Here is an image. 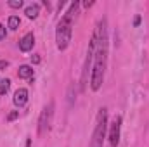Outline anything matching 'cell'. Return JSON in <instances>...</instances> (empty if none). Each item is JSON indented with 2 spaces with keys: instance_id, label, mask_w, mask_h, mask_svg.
Wrapping results in <instances>:
<instances>
[{
  "instance_id": "1",
  "label": "cell",
  "mask_w": 149,
  "mask_h": 147,
  "mask_svg": "<svg viewBox=\"0 0 149 147\" xmlns=\"http://www.w3.org/2000/svg\"><path fill=\"white\" fill-rule=\"evenodd\" d=\"M94 42V57H92V69H90V88L94 92H99L108 68V57H109V35H108V19L102 17L97 23V28L92 35Z\"/></svg>"
},
{
  "instance_id": "2",
  "label": "cell",
  "mask_w": 149,
  "mask_h": 147,
  "mask_svg": "<svg viewBox=\"0 0 149 147\" xmlns=\"http://www.w3.org/2000/svg\"><path fill=\"white\" fill-rule=\"evenodd\" d=\"M78 7H80V2H71L70 7H68V10L63 14V17L57 23V28H56V47L61 52L70 47L71 35H73L74 14L78 12Z\"/></svg>"
},
{
  "instance_id": "3",
  "label": "cell",
  "mask_w": 149,
  "mask_h": 147,
  "mask_svg": "<svg viewBox=\"0 0 149 147\" xmlns=\"http://www.w3.org/2000/svg\"><path fill=\"white\" fill-rule=\"evenodd\" d=\"M108 109L101 107L97 116H95V125H94V132H92V139L88 147H104V139L108 133Z\"/></svg>"
},
{
  "instance_id": "4",
  "label": "cell",
  "mask_w": 149,
  "mask_h": 147,
  "mask_svg": "<svg viewBox=\"0 0 149 147\" xmlns=\"http://www.w3.org/2000/svg\"><path fill=\"white\" fill-rule=\"evenodd\" d=\"M54 109H56V104L54 101H50L40 112V118H38V135H43L50 130V125H52V118H54Z\"/></svg>"
},
{
  "instance_id": "5",
  "label": "cell",
  "mask_w": 149,
  "mask_h": 147,
  "mask_svg": "<svg viewBox=\"0 0 149 147\" xmlns=\"http://www.w3.org/2000/svg\"><path fill=\"white\" fill-rule=\"evenodd\" d=\"M120 135H121V116L116 114L113 118V121L109 123V133H108L109 146L111 147H118V144H120Z\"/></svg>"
},
{
  "instance_id": "6",
  "label": "cell",
  "mask_w": 149,
  "mask_h": 147,
  "mask_svg": "<svg viewBox=\"0 0 149 147\" xmlns=\"http://www.w3.org/2000/svg\"><path fill=\"white\" fill-rule=\"evenodd\" d=\"M33 45H35V35H33V31L26 33L24 37L19 40V50L21 52H30L33 49Z\"/></svg>"
},
{
  "instance_id": "7",
  "label": "cell",
  "mask_w": 149,
  "mask_h": 147,
  "mask_svg": "<svg viewBox=\"0 0 149 147\" xmlns=\"http://www.w3.org/2000/svg\"><path fill=\"white\" fill-rule=\"evenodd\" d=\"M12 102H14L17 107H23V106L28 102V90H26V88H17V90L14 92Z\"/></svg>"
},
{
  "instance_id": "8",
  "label": "cell",
  "mask_w": 149,
  "mask_h": 147,
  "mask_svg": "<svg viewBox=\"0 0 149 147\" xmlns=\"http://www.w3.org/2000/svg\"><path fill=\"white\" fill-rule=\"evenodd\" d=\"M24 14H26L28 19H37L38 14H40V3H37V2L30 3V5L24 9Z\"/></svg>"
},
{
  "instance_id": "9",
  "label": "cell",
  "mask_w": 149,
  "mask_h": 147,
  "mask_svg": "<svg viewBox=\"0 0 149 147\" xmlns=\"http://www.w3.org/2000/svg\"><path fill=\"white\" fill-rule=\"evenodd\" d=\"M17 76L21 78V80H33V68L31 66H28V64H24V66H21L19 69H17Z\"/></svg>"
},
{
  "instance_id": "10",
  "label": "cell",
  "mask_w": 149,
  "mask_h": 147,
  "mask_svg": "<svg viewBox=\"0 0 149 147\" xmlns=\"http://www.w3.org/2000/svg\"><path fill=\"white\" fill-rule=\"evenodd\" d=\"M19 24H21V19H19L17 16H10L9 21H7V28L12 30V31H16V30L19 28Z\"/></svg>"
},
{
  "instance_id": "11",
  "label": "cell",
  "mask_w": 149,
  "mask_h": 147,
  "mask_svg": "<svg viewBox=\"0 0 149 147\" xmlns=\"http://www.w3.org/2000/svg\"><path fill=\"white\" fill-rule=\"evenodd\" d=\"M9 88H10V80L9 78L0 80V95H5L9 92Z\"/></svg>"
},
{
  "instance_id": "12",
  "label": "cell",
  "mask_w": 149,
  "mask_h": 147,
  "mask_svg": "<svg viewBox=\"0 0 149 147\" xmlns=\"http://www.w3.org/2000/svg\"><path fill=\"white\" fill-rule=\"evenodd\" d=\"M7 5L12 7V9H21V7L24 5V2H23V0H12V2H7Z\"/></svg>"
},
{
  "instance_id": "13",
  "label": "cell",
  "mask_w": 149,
  "mask_h": 147,
  "mask_svg": "<svg viewBox=\"0 0 149 147\" xmlns=\"http://www.w3.org/2000/svg\"><path fill=\"white\" fill-rule=\"evenodd\" d=\"M16 118H19V111H12V112L7 116V121H14Z\"/></svg>"
},
{
  "instance_id": "14",
  "label": "cell",
  "mask_w": 149,
  "mask_h": 147,
  "mask_svg": "<svg viewBox=\"0 0 149 147\" xmlns=\"http://www.w3.org/2000/svg\"><path fill=\"white\" fill-rule=\"evenodd\" d=\"M5 37H7V30H5V26L0 23V42H2Z\"/></svg>"
},
{
  "instance_id": "15",
  "label": "cell",
  "mask_w": 149,
  "mask_h": 147,
  "mask_svg": "<svg viewBox=\"0 0 149 147\" xmlns=\"http://www.w3.org/2000/svg\"><path fill=\"white\" fill-rule=\"evenodd\" d=\"M5 68H9V61H0V69H5Z\"/></svg>"
},
{
  "instance_id": "16",
  "label": "cell",
  "mask_w": 149,
  "mask_h": 147,
  "mask_svg": "<svg viewBox=\"0 0 149 147\" xmlns=\"http://www.w3.org/2000/svg\"><path fill=\"white\" fill-rule=\"evenodd\" d=\"M31 62L33 64H38L40 62V55H31Z\"/></svg>"
},
{
  "instance_id": "17",
  "label": "cell",
  "mask_w": 149,
  "mask_h": 147,
  "mask_svg": "<svg viewBox=\"0 0 149 147\" xmlns=\"http://www.w3.org/2000/svg\"><path fill=\"white\" fill-rule=\"evenodd\" d=\"M92 5H94V2H85V3H83L85 9H88V7H92Z\"/></svg>"
},
{
  "instance_id": "18",
  "label": "cell",
  "mask_w": 149,
  "mask_h": 147,
  "mask_svg": "<svg viewBox=\"0 0 149 147\" xmlns=\"http://www.w3.org/2000/svg\"><path fill=\"white\" fill-rule=\"evenodd\" d=\"M139 23H141V16H137V17L134 19V24H135V26H139Z\"/></svg>"
}]
</instances>
